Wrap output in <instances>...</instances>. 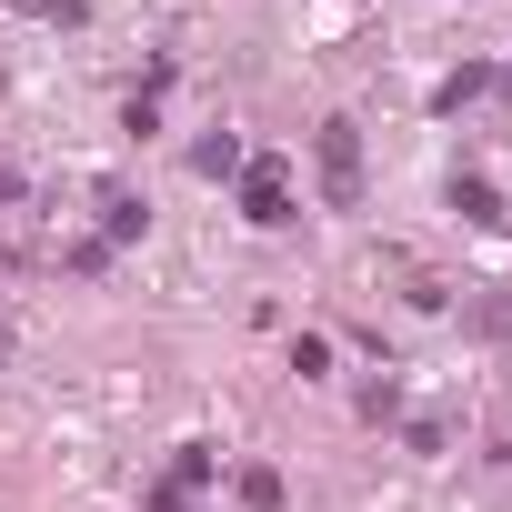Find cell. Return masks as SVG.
Instances as JSON below:
<instances>
[{
  "label": "cell",
  "instance_id": "6da1fadb",
  "mask_svg": "<svg viewBox=\"0 0 512 512\" xmlns=\"http://www.w3.org/2000/svg\"><path fill=\"white\" fill-rule=\"evenodd\" d=\"M312 161H322V191H332V201L352 211V201H362V141H352V121H322Z\"/></svg>",
  "mask_w": 512,
  "mask_h": 512
},
{
  "label": "cell",
  "instance_id": "7a4b0ae2",
  "mask_svg": "<svg viewBox=\"0 0 512 512\" xmlns=\"http://www.w3.org/2000/svg\"><path fill=\"white\" fill-rule=\"evenodd\" d=\"M241 211L262 221V231L292 221V181H282V161H251V171H241Z\"/></svg>",
  "mask_w": 512,
  "mask_h": 512
},
{
  "label": "cell",
  "instance_id": "3957f363",
  "mask_svg": "<svg viewBox=\"0 0 512 512\" xmlns=\"http://www.w3.org/2000/svg\"><path fill=\"white\" fill-rule=\"evenodd\" d=\"M452 211H462V221H482V231L502 221V201H492V181H482V171H462V181H452Z\"/></svg>",
  "mask_w": 512,
  "mask_h": 512
},
{
  "label": "cell",
  "instance_id": "277c9868",
  "mask_svg": "<svg viewBox=\"0 0 512 512\" xmlns=\"http://www.w3.org/2000/svg\"><path fill=\"white\" fill-rule=\"evenodd\" d=\"M241 502H251V512H272V502H282V472H262V462H251V472H241Z\"/></svg>",
  "mask_w": 512,
  "mask_h": 512
},
{
  "label": "cell",
  "instance_id": "5b68a950",
  "mask_svg": "<svg viewBox=\"0 0 512 512\" xmlns=\"http://www.w3.org/2000/svg\"><path fill=\"white\" fill-rule=\"evenodd\" d=\"M191 161H201V171H241V141H231V131H211V141H201Z\"/></svg>",
  "mask_w": 512,
  "mask_h": 512
}]
</instances>
